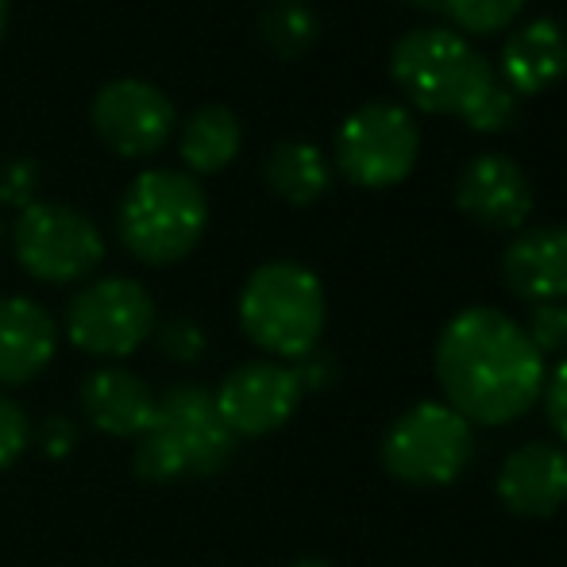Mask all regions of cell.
Instances as JSON below:
<instances>
[{
  "label": "cell",
  "instance_id": "cell-11",
  "mask_svg": "<svg viewBox=\"0 0 567 567\" xmlns=\"http://www.w3.org/2000/svg\"><path fill=\"white\" fill-rule=\"evenodd\" d=\"M93 127L120 158L155 155L174 132V105L143 78H116L93 97Z\"/></svg>",
  "mask_w": 567,
  "mask_h": 567
},
{
  "label": "cell",
  "instance_id": "cell-31",
  "mask_svg": "<svg viewBox=\"0 0 567 567\" xmlns=\"http://www.w3.org/2000/svg\"><path fill=\"white\" fill-rule=\"evenodd\" d=\"M410 4H417V8H441V0H410Z\"/></svg>",
  "mask_w": 567,
  "mask_h": 567
},
{
  "label": "cell",
  "instance_id": "cell-3",
  "mask_svg": "<svg viewBox=\"0 0 567 567\" xmlns=\"http://www.w3.org/2000/svg\"><path fill=\"white\" fill-rule=\"evenodd\" d=\"M324 321L329 301L321 278L293 259L262 262L239 290V329L278 363H293L321 348Z\"/></svg>",
  "mask_w": 567,
  "mask_h": 567
},
{
  "label": "cell",
  "instance_id": "cell-18",
  "mask_svg": "<svg viewBox=\"0 0 567 567\" xmlns=\"http://www.w3.org/2000/svg\"><path fill=\"white\" fill-rule=\"evenodd\" d=\"M262 178L282 202L298 205V209L321 202L332 186L329 158L309 140H278L262 158Z\"/></svg>",
  "mask_w": 567,
  "mask_h": 567
},
{
  "label": "cell",
  "instance_id": "cell-27",
  "mask_svg": "<svg viewBox=\"0 0 567 567\" xmlns=\"http://www.w3.org/2000/svg\"><path fill=\"white\" fill-rule=\"evenodd\" d=\"M545 413L553 433L567 444V359L553 371V379H545Z\"/></svg>",
  "mask_w": 567,
  "mask_h": 567
},
{
  "label": "cell",
  "instance_id": "cell-6",
  "mask_svg": "<svg viewBox=\"0 0 567 567\" xmlns=\"http://www.w3.org/2000/svg\"><path fill=\"white\" fill-rule=\"evenodd\" d=\"M475 455V425L449 402H417L382 436V467L410 486H449Z\"/></svg>",
  "mask_w": 567,
  "mask_h": 567
},
{
  "label": "cell",
  "instance_id": "cell-17",
  "mask_svg": "<svg viewBox=\"0 0 567 567\" xmlns=\"http://www.w3.org/2000/svg\"><path fill=\"white\" fill-rule=\"evenodd\" d=\"M155 402L158 394L147 386V379L124 371V367H101L82 382V410L90 425L116 441H127V436L140 441L143 429L155 417Z\"/></svg>",
  "mask_w": 567,
  "mask_h": 567
},
{
  "label": "cell",
  "instance_id": "cell-7",
  "mask_svg": "<svg viewBox=\"0 0 567 567\" xmlns=\"http://www.w3.org/2000/svg\"><path fill=\"white\" fill-rule=\"evenodd\" d=\"M421 158V127L394 101H367L343 116L337 132V166L359 189H390L413 174Z\"/></svg>",
  "mask_w": 567,
  "mask_h": 567
},
{
  "label": "cell",
  "instance_id": "cell-23",
  "mask_svg": "<svg viewBox=\"0 0 567 567\" xmlns=\"http://www.w3.org/2000/svg\"><path fill=\"white\" fill-rule=\"evenodd\" d=\"M525 337L540 355H553V351L567 348V306L564 301H548V306H533L529 321L522 324Z\"/></svg>",
  "mask_w": 567,
  "mask_h": 567
},
{
  "label": "cell",
  "instance_id": "cell-16",
  "mask_svg": "<svg viewBox=\"0 0 567 567\" xmlns=\"http://www.w3.org/2000/svg\"><path fill=\"white\" fill-rule=\"evenodd\" d=\"M54 351H59V324L39 301L23 293L0 298V390L23 386L43 374Z\"/></svg>",
  "mask_w": 567,
  "mask_h": 567
},
{
  "label": "cell",
  "instance_id": "cell-12",
  "mask_svg": "<svg viewBox=\"0 0 567 567\" xmlns=\"http://www.w3.org/2000/svg\"><path fill=\"white\" fill-rule=\"evenodd\" d=\"M455 205L491 231H517L533 213V182L509 155H475L455 178Z\"/></svg>",
  "mask_w": 567,
  "mask_h": 567
},
{
  "label": "cell",
  "instance_id": "cell-15",
  "mask_svg": "<svg viewBox=\"0 0 567 567\" xmlns=\"http://www.w3.org/2000/svg\"><path fill=\"white\" fill-rule=\"evenodd\" d=\"M498 78L517 97H537L567 78V28L556 16H537L506 39Z\"/></svg>",
  "mask_w": 567,
  "mask_h": 567
},
{
  "label": "cell",
  "instance_id": "cell-28",
  "mask_svg": "<svg viewBox=\"0 0 567 567\" xmlns=\"http://www.w3.org/2000/svg\"><path fill=\"white\" fill-rule=\"evenodd\" d=\"M74 441H78V433L66 417H47L43 425H39V449L47 455H66L74 449Z\"/></svg>",
  "mask_w": 567,
  "mask_h": 567
},
{
  "label": "cell",
  "instance_id": "cell-21",
  "mask_svg": "<svg viewBox=\"0 0 567 567\" xmlns=\"http://www.w3.org/2000/svg\"><path fill=\"white\" fill-rule=\"evenodd\" d=\"M525 4L529 0H441V12L467 35H498L525 12Z\"/></svg>",
  "mask_w": 567,
  "mask_h": 567
},
{
  "label": "cell",
  "instance_id": "cell-26",
  "mask_svg": "<svg viewBox=\"0 0 567 567\" xmlns=\"http://www.w3.org/2000/svg\"><path fill=\"white\" fill-rule=\"evenodd\" d=\"M290 367H293V374H298L301 390H324V386H332V379H337V359L321 348L306 351V355L293 359Z\"/></svg>",
  "mask_w": 567,
  "mask_h": 567
},
{
  "label": "cell",
  "instance_id": "cell-20",
  "mask_svg": "<svg viewBox=\"0 0 567 567\" xmlns=\"http://www.w3.org/2000/svg\"><path fill=\"white\" fill-rule=\"evenodd\" d=\"M259 39L278 59H301L317 43V16L301 0H270L259 16Z\"/></svg>",
  "mask_w": 567,
  "mask_h": 567
},
{
  "label": "cell",
  "instance_id": "cell-22",
  "mask_svg": "<svg viewBox=\"0 0 567 567\" xmlns=\"http://www.w3.org/2000/svg\"><path fill=\"white\" fill-rule=\"evenodd\" d=\"M155 343L174 363H197L205 355V348H209L205 329L197 321H189V317H171V321L155 324Z\"/></svg>",
  "mask_w": 567,
  "mask_h": 567
},
{
  "label": "cell",
  "instance_id": "cell-29",
  "mask_svg": "<svg viewBox=\"0 0 567 567\" xmlns=\"http://www.w3.org/2000/svg\"><path fill=\"white\" fill-rule=\"evenodd\" d=\"M290 567H332L329 560H317V556H306V560H293Z\"/></svg>",
  "mask_w": 567,
  "mask_h": 567
},
{
  "label": "cell",
  "instance_id": "cell-2",
  "mask_svg": "<svg viewBox=\"0 0 567 567\" xmlns=\"http://www.w3.org/2000/svg\"><path fill=\"white\" fill-rule=\"evenodd\" d=\"M236 452V436L217 402L202 386H174L158 394L155 417L135 444V475L143 483H178L189 475H217Z\"/></svg>",
  "mask_w": 567,
  "mask_h": 567
},
{
  "label": "cell",
  "instance_id": "cell-4",
  "mask_svg": "<svg viewBox=\"0 0 567 567\" xmlns=\"http://www.w3.org/2000/svg\"><path fill=\"white\" fill-rule=\"evenodd\" d=\"M209 228V197L182 171H143L116 213L120 244L147 267L182 262Z\"/></svg>",
  "mask_w": 567,
  "mask_h": 567
},
{
  "label": "cell",
  "instance_id": "cell-10",
  "mask_svg": "<svg viewBox=\"0 0 567 567\" xmlns=\"http://www.w3.org/2000/svg\"><path fill=\"white\" fill-rule=\"evenodd\" d=\"M301 390L298 374L290 363H278V359H251V363L236 367L220 390L213 394L220 417L231 429V436H267L278 433L286 421L298 413Z\"/></svg>",
  "mask_w": 567,
  "mask_h": 567
},
{
  "label": "cell",
  "instance_id": "cell-5",
  "mask_svg": "<svg viewBox=\"0 0 567 567\" xmlns=\"http://www.w3.org/2000/svg\"><path fill=\"white\" fill-rule=\"evenodd\" d=\"M390 74L413 109L429 116H467L475 97L498 70L460 31L417 28L405 31L390 51Z\"/></svg>",
  "mask_w": 567,
  "mask_h": 567
},
{
  "label": "cell",
  "instance_id": "cell-9",
  "mask_svg": "<svg viewBox=\"0 0 567 567\" xmlns=\"http://www.w3.org/2000/svg\"><path fill=\"white\" fill-rule=\"evenodd\" d=\"M155 298L135 278H97L66 309L70 343L97 359H127L155 337Z\"/></svg>",
  "mask_w": 567,
  "mask_h": 567
},
{
  "label": "cell",
  "instance_id": "cell-32",
  "mask_svg": "<svg viewBox=\"0 0 567 567\" xmlns=\"http://www.w3.org/2000/svg\"><path fill=\"white\" fill-rule=\"evenodd\" d=\"M0 244H4V225H0Z\"/></svg>",
  "mask_w": 567,
  "mask_h": 567
},
{
  "label": "cell",
  "instance_id": "cell-25",
  "mask_svg": "<svg viewBox=\"0 0 567 567\" xmlns=\"http://www.w3.org/2000/svg\"><path fill=\"white\" fill-rule=\"evenodd\" d=\"M35 189H39V166L35 163H28V158L4 163V171H0V202L23 209V205L35 202Z\"/></svg>",
  "mask_w": 567,
  "mask_h": 567
},
{
  "label": "cell",
  "instance_id": "cell-1",
  "mask_svg": "<svg viewBox=\"0 0 567 567\" xmlns=\"http://www.w3.org/2000/svg\"><path fill=\"white\" fill-rule=\"evenodd\" d=\"M444 402L471 425L522 421L545 394V355L502 309H460L433 351Z\"/></svg>",
  "mask_w": 567,
  "mask_h": 567
},
{
  "label": "cell",
  "instance_id": "cell-24",
  "mask_svg": "<svg viewBox=\"0 0 567 567\" xmlns=\"http://www.w3.org/2000/svg\"><path fill=\"white\" fill-rule=\"evenodd\" d=\"M31 441V421L16 398L0 394V471H8Z\"/></svg>",
  "mask_w": 567,
  "mask_h": 567
},
{
  "label": "cell",
  "instance_id": "cell-8",
  "mask_svg": "<svg viewBox=\"0 0 567 567\" xmlns=\"http://www.w3.org/2000/svg\"><path fill=\"white\" fill-rule=\"evenodd\" d=\"M16 262L51 286L82 282L105 259V239L85 213L59 202H31L12 225Z\"/></svg>",
  "mask_w": 567,
  "mask_h": 567
},
{
  "label": "cell",
  "instance_id": "cell-19",
  "mask_svg": "<svg viewBox=\"0 0 567 567\" xmlns=\"http://www.w3.org/2000/svg\"><path fill=\"white\" fill-rule=\"evenodd\" d=\"M239 143H244V127L236 113L225 105H205L182 127L178 155L194 174H217L239 155Z\"/></svg>",
  "mask_w": 567,
  "mask_h": 567
},
{
  "label": "cell",
  "instance_id": "cell-14",
  "mask_svg": "<svg viewBox=\"0 0 567 567\" xmlns=\"http://www.w3.org/2000/svg\"><path fill=\"white\" fill-rule=\"evenodd\" d=\"M502 278L509 293L529 306L567 298V225L525 228L509 239L502 255Z\"/></svg>",
  "mask_w": 567,
  "mask_h": 567
},
{
  "label": "cell",
  "instance_id": "cell-30",
  "mask_svg": "<svg viewBox=\"0 0 567 567\" xmlns=\"http://www.w3.org/2000/svg\"><path fill=\"white\" fill-rule=\"evenodd\" d=\"M4 28H8V0H0V39H4Z\"/></svg>",
  "mask_w": 567,
  "mask_h": 567
},
{
  "label": "cell",
  "instance_id": "cell-13",
  "mask_svg": "<svg viewBox=\"0 0 567 567\" xmlns=\"http://www.w3.org/2000/svg\"><path fill=\"white\" fill-rule=\"evenodd\" d=\"M498 502L517 517H553L567 502V449L556 441H529L498 467Z\"/></svg>",
  "mask_w": 567,
  "mask_h": 567
}]
</instances>
